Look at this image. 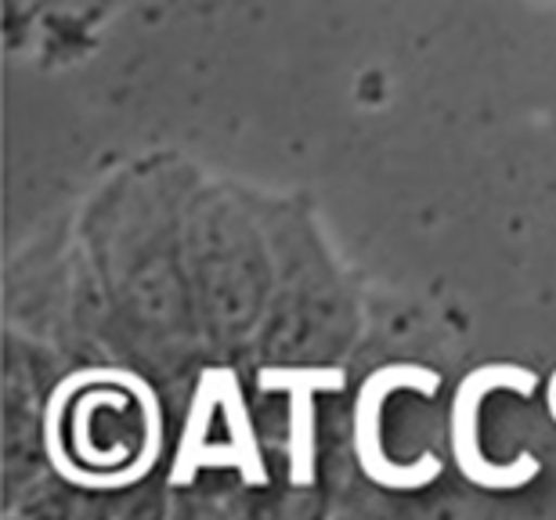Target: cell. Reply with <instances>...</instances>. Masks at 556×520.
<instances>
[]
</instances>
